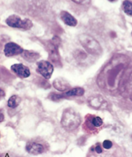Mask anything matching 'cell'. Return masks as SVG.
Masks as SVG:
<instances>
[{"label":"cell","mask_w":132,"mask_h":157,"mask_svg":"<svg viewBox=\"0 0 132 157\" xmlns=\"http://www.w3.org/2000/svg\"><path fill=\"white\" fill-rule=\"evenodd\" d=\"M60 17L66 25L72 27H75L77 25V19L67 11H61L60 13Z\"/></svg>","instance_id":"cell-10"},{"label":"cell","mask_w":132,"mask_h":157,"mask_svg":"<svg viewBox=\"0 0 132 157\" xmlns=\"http://www.w3.org/2000/svg\"><path fill=\"white\" fill-rule=\"evenodd\" d=\"M103 146L104 148H105V149H110V148L113 146V144H112L111 140H105V141H103Z\"/></svg>","instance_id":"cell-17"},{"label":"cell","mask_w":132,"mask_h":157,"mask_svg":"<svg viewBox=\"0 0 132 157\" xmlns=\"http://www.w3.org/2000/svg\"><path fill=\"white\" fill-rule=\"evenodd\" d=\"M123 11L128 15L132 16V2L124 1L123 3Z\"/></svg>","instance_id":"cell-14"},{"label":"cell","mask_w":132,"mask_h":157,"mask_svg":"<svg viewBox=\"0 0 132 157\" xmlns=\"http://www.w3.org/2000/svg\"><path fill=\"white\" fill-rule=\"evenodd\" d=\"M60 43V39L59 37L53 38L52 41H49V43L46 44L48 52L49 54V59L53 62L55 65L57 66H61V59H60V55L58 51V48Z\"/></svg>","instance_id":"cell-4"},{"label":"cell","mask_w":132,"mask_h":157,"mask_svg":"<svg viewBox=\"0 0 132 157\" xmlns=\"http://www.w3.org/2000/svg\"><path fill=\"white\" fill-rule=\"evenodd\" d=\"M25 150L31 154L38 155L44 152L45 148H44L43 145L39 144V143L35 141H29L26 144Z\"/></svg>","instance_id":"cell-9"},{"label":"cell","mask_w":132,"mask_h":157,"mask_svg":"<svg viewBox=\"0 0 132 157\" xmlns=\"http://www.w3.org/2000/svg\"><path fill=\"white\" fill-rule=\"evenodd\" d=\"M89 103L93 107H99L101 105V104L103 103V99L101 97L96 96V97L91 98L89 101Z\"/></svg>","instance_id":"cell-15"},{"label":"cell","mask_w":132,"mask_h":157,"mask_svg":"<svg viewBox=\"0 0 132 157\" xmlns=\"http://www.w3.org/2000/svg\"><path fill=\"white\" fill-rule=\"evenodd\" d=\"M5 96V93L4 92V90L2 89H1V90H0V96H1V98H2L3 96Z\"/></svg>","instance_id":"cell-20"},{"label":"cell","mask_w":132,"mask_h":157,"mask_svg":"<svg viewBox=\"0 0 132 157\" xmlns=\"http://www.w3.org/2000/svg\"><path fill=\"white\" fill-rule=\"evenodd\" d=\"M53 86L56 89L61 92H65L66 90H70L71 86L67 80H65L63 78H57L54 80L53 82Z\"/></svg>","instance_id":"cell-11"},{"label":"cell","mask_w":132,"mask_h":157,"mask_svg":"<svg viewBox=\"0 0 132 157\" xmlns=\"http://www.w3.org/2000/svg\"><path fill=\"white\" fill-rule=\"evenodd\" d=\"M81 123V117L78 112L72 108H67L64 111L61 116V126L67 131H73Z\"/></svg>","instance_id":"cell-1"},{"label":"cell","mask_w":132,"mask_h":157,"mask_svg":"<svg viewBox=\"0 0 132 157\" xmlns=\"http://www.w3.org/2000/svg\"><path fill=\"white\" fill-rule=\"evenodd\" d=\"M79 40L82 46L88 53L93 55H99L102 53V49L99 43L92 36L82 33L79 36Z\"/></svg>","instance_id":"cell-2"},{"label":"cell","mask_w":132,"mask_h":157,"mask_svg":"<svg viewBox=\"0 0 132 157\" xmlns=\"http://www.w3.org/2000/svg\"><path fill=\"white\" fill-rule=\"evenodd\" d=\"M73 2L79 3V4H80V3H85V4H86V3H87V2L90 3V1H77V0H74Z\"/></svg>","instance_id":"cell-19"},{"label":"cell","mask_w":132,"mask_h":157,"mask_svg":"<svg viewBox=\"0 0 132 157\" xmlns=\"http://www.w3.org/2000/svg\"><path fill=\"white\" fill-rule=\"evenodd\" d=\"M20 101H21V99L19 96L13 95L9 98V100H8L7 106L10 108H13V109L17 108L20 104Z\"/></svg>","instance_id":"cell-13"},{"label":"cell","mask_w":132,"mask_h":157,"mask_svg":"<svg viewBox=\"0 0 132 157\" xmlns=\"http://www.w3.org/2000/svg\"><path fill=\"white\" fill-rule=\"evenodd\" d=\"M0 115H1V122H2L3 121V120H4V115H3L2 113L0 114Z\"/></svg>","instance_id":"cell-21"},{"label":"cell","mask_w":132,"mask_h":157,"mask_svg":"<svg viewBox=\"0 0 132 157\" xmlns=\"http://www.w3.org/2000/svg\"><path fill=\"white\" fill-rule=\"evenodd\" d=\"M11 70L20 78H27L31 75L29 68L23 64H15L11 66Z\"/></svg>","instance_id":"cell-8"},{"label":"cell","mask_w":132,"mask_h":157,"mask_svg":"<svg viewBox=\"0 0 132 157\" xmlns=\"http://www.w3.org/2000/svg\"><path fill=\"white\" fill-rule=\"evenodd\" d=\"M131 139H132V135H131Z\"/></svg>","instance_id":"cell-22"},{"label":"cell","mask_w":132,"mask_h":157,"mask_svg":"<svg viewBox=\"0 0 132 157\" xmlns=\"http://www.w3.org/2000/svg\"><path fill=\"white\" fill-rule=\"evenodd\" d=\"M91 123L95 128H99L103 124V120L99 117H93L91 119Z\"/></svg>","instance_id":"cell-16"},{"label":"cell","mask_w":132,"mask_h":157,"mask_svg":"<svg viewBox=\"0 0 132 157\" xmlns=\"http://www.w3.org/2000/svg\"><path fill=\"white\" fill-rule=\"evenodd\" d=\"M131 34H132V33H131Z\"/></svg>","instance_id":"cell-23"},{"label":"cell","mask_w":132,"mask_h":157,"mask_svg":"<svg viewBox=\"0 0 132 157\" xmlns=\"http://www.w3.org/2000/svg\"><path fill=\"white\" fill-rule=\"evenodd\" d=\"M53 70V65L49 61L41 60L37 63V72L46 80L51 78Z\"/></svg>","instance_id":"cell-5"},{"label":"cell","mask_w":132,"mask_h":157,"mask_svg":"<svg viewBox=\"0 0 132 157\" xmlns=\"http://www.w3.org/2000/svg\"><path fill=\"white\" fill-rule=\"evenodd\" d=\"M24 51L25 50L20 46L16 43H14V42H9V43L6 44L5 48H4V54L7 57L22 54Z\"/></svg>","instance_id":"cell-7"},{"label":"cell","mask_w":132,"mask_h":157,"mask_svg":"<svg viewBox=\"0 0 132 157\" xmlns=\"http://www.w3.org/2000/svg\"><path fill=\"white\" fill-rule=\"evenodd\" d=\"M95 151L97 154H101V153L103 152V149H102L101 147L100 146V145H97V146L95 147Z\"/></svg>","instance_id":"cell-18"},{"label":"cell","mask_w":132,"mask_h":157,"mask_svg":"<svg viewBox=\"0 0 132 157\" xmlns=\"http://www.w3.org/2000/svg\"><path fill=\"white\" fill-rule=\"evenodd\" d=\"M5 23L9 27L25 30V31L26 30H30L33 25L31 20L28 19V18H25V19L22 20L19 15H16L9 16L6 19Z\"/></svg>","instance_id":"cell-3"},{"label":"cell","mask_w":132,"mask_h":157,"mask_svg":"<svg viewBox=\"0 0 132 157\" xmlns=\"http://www.w3.org/2000/svg\"><path fill=\"white\" fill-rule=\"evenodd\" d=\"M85 94V90L81 87H75L72 88L67 92L62 94H57L55 93H52L49 95V98L53 101H58L61 99V98L66 97H72V96H82Z\"/></svg>","instance_id":"cell-6"},{"label":"cell","mask_w":132,"mask_h":157,"mask_svg":"<svg viewBox=\"0 0 132 157\" xmlns=\"http://www.w3.org/2000/svg\"><path fill=\"white\" fill-rule=\"evenodd\" d=\"M22 57L28 62H34L39 59L41 55L36 52L31 51V50H25L22 54Z\"/></svg>","instance_id":"cell-12"}]
</instances>
